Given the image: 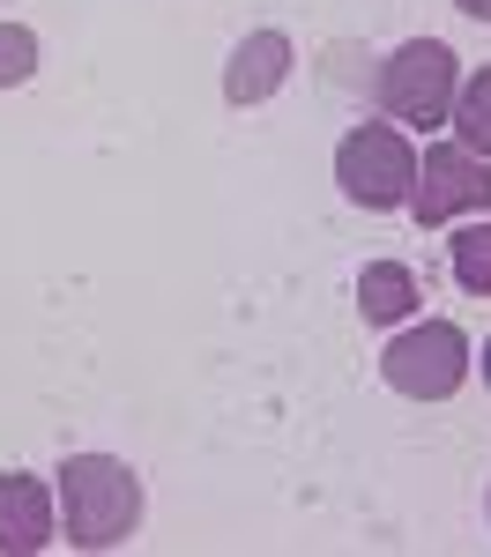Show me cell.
<instances>
[{
    "label": "cell",
    "instance_id": "obj_6",
    "mask_svg": "<svg viewBox=\"0 0 491 557\" xmlns=\"http://www.w3.org/2000/svg\"><path fill=\"white\" fill-rule=\"evenodd\" d=\"M60 491H45L38 475H0V557H38L60 528H52Z\"/></svg>",
    "mask_w": 491,
    "mask_h": 557
},
{
    "label": "cell",
    "instance_id": "obj_3",
    "mask_svg": "<svg viewBox=\"0 0 491 557\" xmlns=\"http://www.w3.org/2000/svg\"><path fill=\"white\" fill-rule=\"evenodd\" d=\"M454 89H462L454 52H446L440 38H409L402 52H388V67H380V112H388L395 127L432 134V127H446V112H454Z\"/></svg>",
    "mask_w": 491,
    "mask_h": 557
},
{
    "label": "cell",
    "instance_id": "obj_4",
    "mask_svg": "<svg viewBox=\"0 0 491 557\" xmlns=\"http://www.w3.org/2000/svg\"><path fill=\"white\" fill-rule=\"evenodd\" d=\"M380 372H388V386L402 401H446L469 380V335L454 320H417L380 349Z\"/></svg>",
    "mask_w": 491,
    "mask_h": 557
},
{
    "label": "cell",
    "instance_id": "obj_1",
    "mask_svg": "<svg viewBox=\"0 0 491 557\" xmlns=\"http://www.w3.org/2000/svg\"><path fill=\"white\" fill-rule=\"evenodd\" d=\"M52 491H60V520L75 550H120L142 528V475L112 454H67Z\"/></svg>",
    "mask_w": 491,
    "mask_h": 557
},
{
    "label": "cell",
    "instance_id": "obj_7",
    "mask_svg": "<svg viewBox=\"0 0 491 557\" xmlns=\"http://www.w3.org/2000/svg\"><path fill=\"white\" fill-rule=\"evenodd\" d=\"M291 38L283 30H246L238 38V52H231V67H223V97L231 104H268L275 89L291 83Z\"/></svg>",
    "mask_w": 491,
    "mask_h": 557
},
{
    "label": "cell",
    "instance_id": "obj_11",
    "mask_svg": "<svg viewBox=\"0 0 491 557\" xmlns=\"http://www.w3.org/2000/svg\"><path fill=\"white\" fill-rule=\"evenodd\" d=\"M38 75V38L23 23H0V89H23Z\"/></svg>",
    "mask_w": 491,
    "mask_h": 557
},
{
    "label": "cell",
    "instance_id": "obj_2",
    "mask_svg": "<svg viewBox=\"0 0 491 557\" xmlns=\"http://www.w3.org/2000/svg\"><path fill=\"white\" fill-rule=\"evenodd\" d=\"M335 186L357 209H409L417 194V149L395 120H365L335 141Z\"/></svg>",
    "mask_w": 491,
    "mask_h": 557
},
{
    "label": "cell",
    "instance_id": "obj_8",
    "mask_svg": "<svg viewBox=\"0 0 491 557\" xmlns=\"http://www.w3.org/2000/svg\"><path fill=\"white\" fill-rule=\"evenodd\" d=\"M417 275L402 268V260H365V275H357V312L372 320V327H395V320H409L417 312Z\"/></svg>",
    "mask_w": 491,
    "mask_h": 557
},
{
    "label": "cell",
    "instance_id": "obj_12",
    "mask_svg": "<svg viewBox=\"0 0 491 557\" xmlns=\"http://www.w3.org/2000/svg\"><path fill=\"white\" fill-rule=\"evenodd\" d=\"M462 15H477V23H491V0H454Z\"/></svg>",
    "mask_w": 491,
    "mask_h": 557
},
{
    "label": "cell",
    "instance_id": "obj_14",
    "mask_svg": "<svg viewBox=\"0 0 491 557\" xmlns=\"http://www.w3.org/2000/svg\"><path fill=\"white\" fill-rule=\"evenodd\" d=\"M484 513H491V498H484Z\"/></svg>",
    "mask_w": 491,
    "mask_h": 557
},
{
    "label": "cell",
    "instance_id": "obj_10",
    "mask_svg": "<svg viewBox=\"0 0 491 557\" xmlns=\"http://www.w3.org/2000/svg\"><path fill=\"white\" fill-rule=\"evenodd\" d=\"M446 260H454V283H462L469 298H491V215L462 223V231L446 238Z\"/></svg>",
    "mask_w": 491,
    "mask_h": 557
},
{
    "label": "cell",
    "instance_id": "obj_9",
    "mask_svg": "<svg viewBox=\"0 0 491 557\" xmlns=\"http://www.w3.org/2000/svg\"><path fill=\"white\" fill-rule=\"evenodd\" d=\"M446 127H454V141H462L469 157H491V67L462 75V89H454V112H446Z\"/></svg>",
    "mask_w": 491,
    "mask_h": 557
},
{
    "label": "cell",
    "instance_id": "obj_13",
    "mask_svg": "<svg viewBox=\"0 0 491 557\" xmlns=\"http://www.w3.org/2000/svg\"><path fill=\"white\" fill-rule=\"evenodd\" d=\"M484 386H491V343H484Z\"/></svg>",
    "mask_w": 491,
    "mask_h": 557
},
{
    "label": "cell",
    "instance_id": "obj_5",
    "mask_svg": "<svg viewBox=\"0 0 491 557\" xmlns=\"http://www.w3.org/2000/svg\"><path fill=\"white\" fill-rule=\"evenodd\" d=\"M409 215L425 231H440L454 215H491V157H469L462 141H440L417 157V194H409Z\"/></svg>",
    "mask_w": 491,
    "mask_h": 557
}]
</instances>
